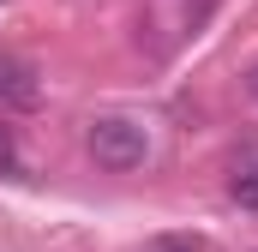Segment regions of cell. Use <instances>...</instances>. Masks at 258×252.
<instances>
[{
  "label": "cell",
  "mask_w": 258,
  "mask_h": 252,
  "mask_svg": "<svg viewBox=\"0 0 258 252\" xmlns=\"http://www.w3.org/2000/svg\"><path fill=\"white\" fill-rule=\"evenodd\" d=\"M36 96H42L36 66H30V60H12V54H0V108H30Z\"/></svg>",
  "instance_id": "3957f363"
},
{
  "label": "cell",
  "mask_w": 258,
  "mask_h": 252,
  "mask_svg": "<svg viewBox=\"0 0 258 252\" xmlns=\"http://www.w3.org/2000/svg\"><path fill=\"white\" fill-rule=\"evenodd\" d=\"M216 0H150V30H162V48L198 36V24L210 18Z\"/></svg>",
  "instance_id": "7a4b0ae2"
},
{
  "label": "cell",
  "mask_w": 258,
  "mask_h": 252,
  "mask_svg": "<svg viewBox=\"0 0 258 252\" xmlns=\"http://www.w3.org/2000/svg\"><path fill=\"white\" fill-rule=\"evenodd\" d=\"M84 144H90V156H96L108 174H132V168H144V156H150V132H144L138 120H126V114L90 120Z\"/></svg>",
  "instance_id": "6da1fadb"
},
{
  "label": "cell",
  "mask_w": 258,
  "mask_h": 252,
  "mask_svg": "<svg viewBox=\"0 0 258 252\" xmlns=\"http://www.w3.org/2000/svg\"><path fill=\"white\" fill-rule=\"evenodd\" d=\"M0 174H18V132L0 120Z\"/></svg>",
  "instance_id": "8992f818"
},
{
  "label": "cell",
  "mask_w": 258,
  "mask_h": 252,
  "mask_svg": "<svg viewBox=\"0 0 258 252\" xmlns=\"http://www.w3.org/2000/svg\"><path fill=\"white\" fill-rule=\"evenodd\" d=\"M246 96H252V102H258V66H252V72H246Z\"/></svg>",
  "instance_id": "52a82bcc"
},
{
  "label": "cell",
  "mask_w": 258,
  "mask_h": 252,
  "mask_svg": "<svg viewBox=\"0 0 258 252\" xmlns=\"http://www.w3.org/2000/svg\"><path fill=\"white\" fill-rule=\"evenodd\" d=\"M144 252H210V240L204 234H156Z\"/></svg>",
  "instance_id": "277c9868"
},
{
  "label": "cell",
  "mask_w": 258,
  "mask_h": 252,
  "mask_svg": "<svg viewBox=\"0 0 258 252\" xmlns=\"http://www.w3.org/2000/svg\"><path fill=\"white\" fill-rule=\"evenodd\" d=\"M228 192H234V204H240V210H258V162H252V168H240Z\"/></svg>",
  "instance_id": "5b68a950"
}]
</instances>
